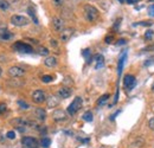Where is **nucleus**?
<instances>
[{"instance_id":"e433bc0d","label":"nucleus","mask_w":154,"mask_h":148,"mask_svg":"<svg viewBox=\"0 0 154 148\" xmlns=\"http://www.w3.org/2000/svg\"><path fill=\"white\" fill-rule=\"evenodd\" d=\"M125 44H127V40L126 39H120V40L116 42V45L117 46H121V45H125Z\"/></svg>"},{"instance_id":"f03ea898","label":"nucleus","mask_w":154,"mask_h":148,"mask_svg":"<svg viewBox=\"0 0 154 148\" xmlns=\"http://www.w3.org/2000/svg\"><path fill=\"white\" fill-rule=\"evenodd\" d=\"M13 49L20 54H32L33 52V48L30 44L24 43V42H16L13 44Z\"/></svg>"},{"instance_id":"c9c22d12","label":"nucleus","mask_w":154,"mask_h":148,"mask_svg":"<svg viewBox=\"0 0 154 148\" xmlns=\"http://www.w3.org/2000/svg\"><path fill=\"white\" fill-rule=\"evenodd\" d=\"M52 2H54V5L55 6H62L63 5V2H64V0H52Z\"/></svg>"},{"instance_id":"423d86ee","label":"nucleus","mask_w":154,"mask_h":148,"mask_svg":"<svg viewBox=\"0 0 154 148\" xmlns=\"http://www.w3.org/2000/svg\"><path fill=\"white\" fill-rule=\"evenodd\" d=\"M82 103H83V101H82V98H81L79 96L75 97L74 101H72V102L70 103V106L68 107V113H69V115H75L77 111L81 109Z\"/></svg>"},{"instance_id":"49530a36","label":"nucleus","mask_w":154,"mask_h":148,"mask_svg":"<svg viewBox=\"0 0 154 148\" xmlns=\"http://www.w3.org/2000/svg\"><path fill=\"white\" fill-rule=\"evenodd\" d=\"M0 76H1V68H0Z\"/></svg>"},{"instance_id":"6ab92c4d","label":"nucleus","mask_w":154,"mask_h":148,"mask_svg":"<svg viewBox=\"0 0 154 148\" xmlns=\"http://www.w3.org/2000/svg\"><path fill=\"white\" fill-rule=\"evenodd\" d=\"M95 62H96L95 69H101V68H103V65H104V58H103L102 55H97L96 57H95Z\"/></svg>"},{"instance_id":"393cba45","label":"nucleus","mask_w":154,"mask_h":148,"mask_svg":"<svg viewBox=\"0 0 154 148\" xmlns=\"http://www.w3.org/2000/svg\"><path fill=\"white\" fill-rule=\"evenodd\" d=\"M8 7H10V4H8L7 1H5V0H0V10L6 11V10H8Z\"/></svg>"},{"instance_id":"7c9ffc66","label":"nucleus","mask_w":154,"mask_h":148,"mask_svg":"<svg viewBox=\"0 0 154 148\" xmlns=\"http://www.w3.org/2000/svg\"><path fill=\"white\" fill-rule=\"evenodd\" d=\"M135 145V147H142V146H143V143H145V141H143V139H141V137H140V139H137V140H136V141H135L134 142Z\"/></svg>"},{"instance_id":"37998d69","label":"nucleus","mask_w":154,"mask_h":148,"mask_svg":"<svg viewBox=\"0 0 154 148\" xmlns=\"http://www.w3.org/2000/svg\"><path fill=\"white\" fill-rule=\"evenodd\" d=\"M146 50H154V45L149 46V48H146Z\"/></svg>"},{"instance_id":"bb28decb","label":"nucleus","mask_w":154,"mask_h":148,"mask_svg":"<svg viewBox=\"0 0 154 148\" xmlns=\"http://www.w3.org/2000/svg\"><path fill=\"white\" fill-rule=\"evenodd\" d=\"M154 36V32L153 30H147L146 32H145V39H147V40H151Z\"/></svg>"},{"instance_id":"a211bd4d","label":"nucleus","mask_w":154,"mask_h":148,"mask_svg":"<svg viewBox=\"0 0 154 148\" xmlns=\"http://www.w3.org/2000/svg\"><path fill=\"white\" fill-rule=\"evenodd\" d=\"M35 114H36V116H37L38 120L45 121V119H46V111L44 110L43 108H37V109L35 110Z\"/></svg>"},{"instance_id":"9d476101","label":"nucleus","mask_w":154,"mask_h":148,"mask_svg":"<svg viewBox=\"0 0 154 148\" xmlns=\"http://www.w3.org/2000/svg\"><path fill=\"white\" fill-rule=\"evenodd\" d=\"M52 26H54V30L56 32H62L64 29H65V24H64V20L59 17H55L52 19Z\"/></svg>"},{"instance_id":"c756f323","label":"nucleus","mask_w":154,"mask_h":148,"mask_svg":"<svg viewBox=\"0 0 154 148\" xmlns=\"http://www.w3.org/2000/svg\"><path fill=\"white\" fill-rule=\"evenodd\" d=\"M137 25H140V26H151L152 21H141V23H135L134 24V26H137Z\"/></svg>"},{"instance_id":"4c0bfd02","label":"nucleus","mask_w":154,"mask_h":148,"mask_svg":"<svg viewBox=\"0 0 154 148\" xmlns=\"http://www.w3.org/2000/svg\"><path fill=\"white\" fill-rule=\"evenodd\" d=\"M153 63H154V59H152V60H146V62L143 63V65H145V66H149V65H152Z\"/></svg>"},{"instance_id":"20e7f679","label":"nucleus","mask_w":154,"mask_h":148,"mask_svg":"<svg viewBox=\"0 0 154 148\" xmlns=\"http://www.w3.org/2000/svg\"><path fill=\"white\" fill-rule=\"evenodd\" d=\"M21 145L25 148H39V146H40L38 140L36 137H32V136H23Z\"/></svg>"},{"instance_id":"473e14b6","label":"nucleus","mask_w":154,"mask_h":148,"mask_svg":"<svg viewBox=\"0 0 154 148\" xmlns=\"http://www.w3.org/2000/svg\"><path fill=\"white\" fill-rule=\"evenodd\" d=\"M6 136L8 137V139H11V140H13L14 137H16V131H13V130H10L7 134H6Z\"/></svg>"},{"instance_id":"a19ab883","label":"nucleus","mask_w":154,"mask_h":148,"mask_svg":"<svg viewBox=\"0 0 154 148\" xmlns=\"http://www.w3.org/2000/svg\"><path fill=\"white\" fill-rule=\"evenodd\" d=\"M120 113H121V110H117V111H116L115 114H114V115L112 116V120H114V119H115V117H116V115H117V114H120Z\"/></svg>"},{"instance_id":"a18cd8bd","label":"nucleus","mask_w":154,"mask_h":148,"mask_svg":"<svg viewBox=\"0 0 154 148\" xmlns=\"http://www.w3.org/2000/svg\"><path fill=\"white\" fill-rule=\"evenodd\" d=\"M152 91L154 93V83H153V85H152Z\"/></svg>"},{"instance_id":"79ce46f5","label":"nucleus","mask_w":154,"mask_h":148,"mask_svg":"<svg viewBox=\"0 0 154 148\" xmlns=\"http://www.w3.org/2000/svg\"><path fill=\"white\" fill-rule=\"evenodd\" d=\"M51 45H54V46H57V43H56L55 40H51Z\"/></svg>"},{"instance_id":"ea45409f","label":"nucleus","mask_w":154,"mask_h":148,"mask_svg":"<svg viewBox=\"0 0 154 148\" xmlns=\"http://www.w3.org/2000/svg\"><path fill=\"white\" fill-rule=\"evenodd\" d=\"M139 0H126V2L127 4H131V5H133V4H135V2H137Z\"/></svg>"},{"instance_id":"39448f33","label":"nucleus","mask_w":154,"mask_h":148,"mask_svg":"<svg viewBox=\"0 0 154 148\" xmlns=\"http://www.w3.org/2000/svg\"><path fill=\"white\" fill-rule=\"evenodd\" d=\"M11 123L17 128V129L19 130V131H25V128L27 127V126H31V121H27V120H25V119H21V117H18V119H13V120H11Z\"/></svg>"},{"instance_id":"2eb2a0df","label":"nucleus","mask_w":154,"mask_h":148,"mask_svg":"<svg viewBox=\"0 0 154 148\" xmlns=\"http://www.w3.org/2000/svg\"><path fill=\"white\" fill-rule=\"evenodd\" d=\"M126 58H127V52L125 51L123 55L120 57V59H119V64H117V74H119V76H121V74H122V69H123Z\"/></svg>"},{"instance_id":"58836bf2","label":"nucleus","mask_w":154,"mask_h":148,"mask_svg":"<svg viewBox=\"0 0 154 148\" xmlns=\"http://www.w3.org/2000/svg\"><path fill=\"white\" fill-rule=\"evenodd\" d=\"M112 42H113V37H112V36H107V37H106V43H107V44H110Z\"/></svg>"},{"instance_id":"2f4dec72","label":"nucleus","mask_w":154,"mask_h":148,"mask_svg":"<svg viewBox=\"0 0 154 148\" xmlns=\"http://www.w3.org/2000/svg\"><path fill=\"white\" fill-rule=\"evenodd\" d=\"M147 12H148V16H149V17H154V4L148 6Z\"/></svg>"},{"instance_id":"72a5a7b5","label":"nucleus","mask_w":154,"mask_h":148,"mask_svg":"<svg viewBox=\"0 0 154 148\" xmlns=\"http://www.w3.org/2000/svg\"><path fill=\"white\" fill-rule=\"evenodd\" d=\"M6 110H7V106L5 103H0V115L4 114Z\"/></svg>"},{"instance_id":"ddd939ff","label":"nucleus","mask_w":154,"mask_h":148,"mask_svg":"<svg viewBox=\"0 0 154 148\" xmlns=\"http://www.w3.org/2000/svg\"><path fill=\"white\" fill-rule=\"evenodd\" d=\"M74 32H75V30L74 29H71V27H68V29H64L62 32H60V40L62 42H68L70 38L72 37V35H74Z\"/></svg>"},{"instance_id":"f8f14e48","label":"nucleus","mask_w":154,"mask_h":148,"mask_svg":"<svg viewBox=\"0 0 154 148\" xmlns=\"http://www.w3.org/2000/svg\"><path fill=\"white\" fill-rule=\"evenodd\" d=\"M52 119L56 122L64 121V120H66V113H65V110H63V109H56V110L52 113Z\"/></svg>"},{"instance_id":"a878e982","label":"nucleus","mask_w":154,"mask_h":148,"mask_svg":"<svg viewBox=\"0 0 154 148\" xmlns=\"http://www.w3.org/2000/svg\"><path fill=\"white\" fill-rule=\"evenodd\" d=\"M18 106H19L21 109H29V108H30L29 103L25 102V101H23V100H19V101H18Z\"/></svg>"},{"instance_id":"412c9836","label":"nucleus","mask_w":154,"mask_h":148,"mask_svg":"<svg viewBox=\"0 0 154 148\" xmlns=\"http://www.w3.org/2000/svg\"><path fill=\"white\" fill-rule=\"evenodd\" d=\"M50 145H51V140L49 139V137H43L42 139V141H40V146L44 148H48L50 147Z\"/></svg>"},{"instance_id":"1a4fd4ad","label":"nucleus","mask_w":154,"mask_h":148,"mask_svg":"<svg viewBox=\"0 0 154 148\" xmlns=\"http://www.w3.org/2000/svg\"><path fill=\"white\" fill-rule=\"evenodd\" d=\"M8 75L12 78H19V77L25 75V70L20 66H11L8 69Z\"/></svg>"},{"instance_id":"dca6fc26","label":"nucleus","mask_w":154,"mask_h":148,"mask_svg":"<svg viewBox=\"0 0 154 148\" xmlns=\"http://www.w3.org/2000/svg\"><path fill=\"white\" fill-rule=\"evenodd\" d=\"M44 64H45L48 68H54V66L57 65V59H56V57H54V56H48V57L45 58V60H44Z\"/></svg>"},{"instance_id":"f3484780","label":"nucleus","mask_w":154,"mask_h":148,"mask_svg":"<svg viewBox=\"0 0 154 148\" xmlns=\"http://www.w3.org/2000/svg\"><path fill=\"white\" fill-rule=\"evenodd\" d=\"M58 104H59V98H58L57 96L51 95V96L48 97V107L49 108H54V107H56Z\"/></svg>"},{"instance_id":"f704fd0d","label":"nucleus","mask_w":154,"mask_h":148,"mask_svg":"<svg viewBox=\"0 0 154 148\" xmlns=\"http://www.w3.org/2000/svg\"><path fill=\"white\" fill-rule=\"evenodd\" d=\"M148 127H149V129L154 131V117L149 119V121H148Z\"/></svg>"},{"instance_id":"7ed1b4c3","label":"nucleus","mask_w":154,"mask_h":148,"mask_svg":"<svg viewBox=\"0 0 154 148\" xmlns=\"http://www.w3.org/2000/svg\"><path fill=\"white\" fill-rule=\"evenodd\" d=\"M30 23V19L25 16H20V14H14L11 17V24L13 26H17V27H23V26H26L29 25Z\"/></svg>"},{"instance_id":"c03bdc74","label":"nucleus","mask_w":154,"mask_h":148,"mask_svg":"<svg viewBox=\"0 0 154 148\" xmlns=\"http://www.w3.org/2000/svg\"><path fill=\"white\" fill-rule=\"evenodd\" d=\"M120 2H126V0H119Z\"/></svg>"},{"instance_id":"5701e85b","label":"nucleus","mask_w":154,"mask_h":148,"mask_svg":"<svg viewBox=\"0 0 154 148\" xmlns=\"http://www.w3.org/2000/svg\"><path fill=\"white\" fill-rule=\"evenodd\" d=\"M37 52L40 56H48L49 55V49H46L44 46H39L38 49H37Z\"/></svg>"},{"instance_id":"4468645a","label":"nucleus","mask_w":154,"mask_h":148,"mask_svg":"<svg viewBox=\"0 0 154 148\" xmlns=\"http://www.w3.org/2000/svg\"><path fill=\"white\" fill-rule=\"evenodd\" d=\"M71 94H72V90L70 89V88H68V87H62L59 90H58V97L59 98H69L70 96H71Z\"/></svg>"},{"instance_id":"6e6552de","label":"nucleus","mask_w":154,"mask_h":148,"mask_svg":"<svg viewBox=\"0 0 154 148\" xmlns=\"http://www.w3.org/2000/svg\"><path fill=\"white\" fill-rule=\"evenodd\" d=\"M46 94L43 90H35L32 93V101L36 103H43L44 101H46Z\"/></svg>"},{"instance_id":"9b49d317","label":"nucleus","mask_w":154,"mask_h":148,"mask_svg":"<svg viewBox=\"0 0 154 148\" xmlns=\"http://www.w3.org/2000/svg\"><path fill=\"white\" fill-rule=\"evenodd\" d=\"M14 35L8 31L6 27H0V42H8L11 39H13Z\"/></svg>"},{"instance_id":"c85d7f7f","label":"nucleus","mask_w":154,"mask_h":148,"mask_svg":"<svg viewBox=\"0 0 154 148\" xmlns=\"http://www.w3.org/2000/svg\"><path fill=\"white\" fill-rule=\"evenodd\" d=\"M29 14L32 17V19H33V21L36 23V24H38V20H37V17H36V14H35V10L33 8H29Z\"/></svg>"},{"instance_id":"cd10ccee","label":"nucleus","mask_w":154,"mask_h":148,"mask_svg":"<svg viewBox=\"0 0 154 148\" xmlns=\"http://www.w3.org/2000/svg\"><path fill=\"white\" fill-rule=\"evenodd\" d=\"M52 79H54V77H52V76H50V75H45V76H43V77H42V81H43L44 83H50Z\"/></svg>"},{"instance_id":"4be33fe9","label":"nucleus","mask_w":154,"mask_h":148,"mask_svg":"<svg viewBox=\"0 0 154 148\" xmlns=\"http://www.w3.org/2000/svg\"><path fill=\"white\" fill-rule=\"evenodd\" d=\"M82 55H83V57L85 58V60H87V62H90V58H91V51H90L89 49H84V50L82 51Z\"/></svg>"},{"instance_id":"0eeeda50","label":"nucleus","mask_w":154,"mask_h":148,"mask_svg":"<svg viewBox=\"0 0 154 148\" xmlns=\"http://www.w3.org/2000/svg\"><path fill=\"white\" fill-rule=\"evenodd\" d=\"M123 84L128 90H133L136 85V79L133 75H126L123 78Z\"/></svg>"},{"instance_id":"f257e3e1","label":"nucleus","mask_w":154,"mask_h":148,"mask_svg":"<svg viewBox=\"0 0 154 148\" xmlns=\"http://www.w3.org/2000/svg\"><path fill=\"white\" fill-rule=\"evenodd\" d=\"M83 11H84V17L87 19V21L89 23H94L98 19V10H97L95 6L90 5V4H87L83 6Z\"/></svg>"},{"instance_id":"b1692460","label":"nucleus","mask_w":154,"mask_h":148,"mask_svg":"<svg viewBox=\"0 0 154 148\" xmlns=\"http://www.w3.org/2000/svg\"><path fill=\"white\" fill-rule=\"evenodd\" d=\"M108 98H109V94H104V95H103V96L97 101V104H98V106L104 104V103H106V101H107Z\"/></svg>"},{"instance_id":"aec40b11","label":"nucleus","mask_w":154,"mask_h":148,"mask_svg":"<svg viewBox=\"0 0 154 148\" xmlns=\"http://www.w3.org/2000/svg\"><path fill=\"white\" fill-rule=\"evenodd\" d=\"M82 119H83L84 121H87V122H91V121H93V119H94L93 113H91V111H85V113L83 114Z\"/></svg>"}]
</instances>
